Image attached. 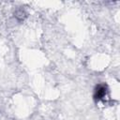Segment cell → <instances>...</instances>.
I'll use <instances>...</instances> for the list:
<instances>
[{
    "mask_svg": "<svg viewBox=\"0 0 120 120\" xmlns=\"http://www.w3.org/2000/svg\"><path fill=\"white\" fill-rule=\"evenodd\" d=\"M106 94V86L104 84H98L95 89L94 97L96 99H101Z\"/></svg>",
    "mask_w": 120,
    "mask_h": 120,
    "instance_id": "cell-1",
    "label": "cell"
}]
</instances>
